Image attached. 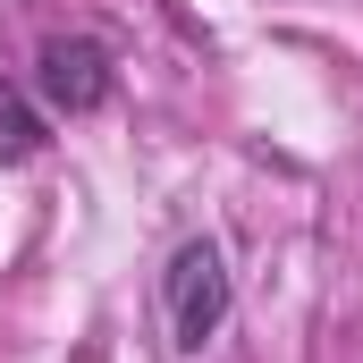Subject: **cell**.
<instances>
[{
	"label": "cell",
	"mask_w": 363,
	"mask_h": 363,
	"mask_svg": "<svg viewBox=\"0 0 363 363\" xmlns=\"http://www.w3.org/2000/svg\"><path fill=\"white\" fill-rule=\"evenodd\" d=\"M228 313H237L228 254H220L211 237H186L178 254H169V271H161V330H169V347H178V355H203V347L228 330Z\"/></svg>",
	"instance_id": "cell-1"
},
{
	"label": "cell",
	"mask_w": 363,
	"mask_h": 363,
	"mask_svg": "<svg viewBox=\"0 0 363 363\" xmlns=\"http://www.w3.org/2000/svg\"><path fill=\"white\" fill-rule=\"evenodd\" d=\"M34 85H43V101L60 110V118H85V110H101L110 101V51L93 43V34H51L43 43V60H34Z\"/></svg>",
	"instance_id": "cell-2"
},
{
	"label": "cell",
	"mask_w": 363,
	"mask_h": 363,
	"mask_svg": "<svg viewBox=\"0 0 363 363\" xmlns=\"http://www.w3.org/2000/svg\"><path fill=\"white\" fill-rule=\"evenodd\" d=\"M43 152V110L0 77V161H34Z\"/></svg>",
	"instance_id": "cell-3"
}]
</instances>
